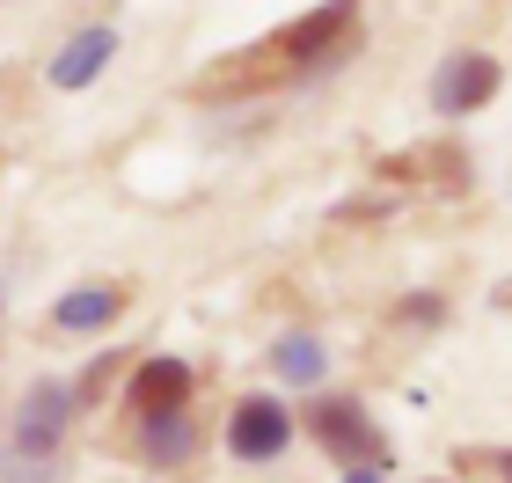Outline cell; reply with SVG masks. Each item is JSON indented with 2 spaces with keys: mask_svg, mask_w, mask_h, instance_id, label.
I'll use <instances>...</instances> for the list:
<instances>
[{
  "mask_svg": "<svg viewBox=\"0 0 512 483\" xmlns=\"http://www.w3.org/2000/svg\"><path fill=\"white\" fill-rule=\"evenodd\" d=\"M66 418H74V396H66L59 381H37L30 396L15 403V462H30V454H52Z\"/></svg>",
  "mask_w": 512,
  "mask_h": 483,
  "instance_id": "obj_3",
  "label": "cell"
},
{
  "mask_svg": "<svg viewBox=\"0 0 512 483\" xmlns=\"http://www.w3.org/2000/svg\"><path fill=\"white\" fill-rule=\"evenodd\" d=\"M352 22H359L352 8H315V15H300L293 30H278L264 52H271V59H286V66H322V59L337 52V44H352Z\"/></svg>",
  "mask_w": 512,
  "mask_h": 483,
  "instance_id": "obj_2",
  "label": "cell"
},
{
  "mask_svg": "<svg viewBox=\"0 0 512 483\" xmlns=\"http://www.w3.org/2000/svg\"><path fill=\"white\" fill-rule=\"evenodd\" d=\"M118 308H125V293H118V286H74V293H66V301L52 308V322L81 337V330H103V322L118 315Z\"/></svg>",
  "mask_w": 512,
  "mask_h": 483,
  "instance_id": "obj_8",
  "label": "cell"
},
{
  "mask_svg": "<svg viewBox=\"0 0 512 483\" xmlns=\"http://www.w3.org/2000/svg\"><path fill=\"white\" fill-rule=\"evenodd\" d=\"M110 59H118V30H110V22H88L81 37H66L52 52V88H88Z\"/></svg>",
  "mask_w": 512,
  "mask_h": 483,
  "instance_id": "obj_5",
  "label": "cell"
},
{
  "mask_svg": "<svg viewBox=\"0 0 512 483\" xmlns=\"http://www.w3.org/2000/svg\"><path fill=\"white\" fill-rule=\"evenodd\" d=\"M491 96H498V59H491V52H454V59H439V74H432V110H439V118L483 110Z\"/></svg>",
  "mask_w": 512,
  "mask_h": 483,
  "instance_id": "obj_1",
  "label": "cell"
},
{
  "mask_svg": "<svg viewBox=\"0 0 512 483\" xmlns=\"http://www.w3.org/2000/svg\"><path fill=\"white\" fill-rule=\"evenodd\" d=\"M286 440H293V418H286V403H278V396L235 403V418H227V447H235L242 462H271V454H286Z\"/></svg>",
  "mask_w": 512,
  "mask_h": 483,
  "instance_id": "obj_4",
  "label": "cell"
},
{
  "mask_svg": "<svg viewBox=\"0 0 512 483\" xmlns=\"http://www.w3.org/2000/svg\"><path fill=\"white\" fill-rule=\"evenodd\" d=\"M505 483H512V454H505Z\"/></svg>",
  "mask_w": 512,
  "mask_h": 483,
  "instance_id": "obj_15",
  "label": "cell"
},
{
  "mask_svg": "<svg viewBox=\"0 0 512 483\" xmlns=\"http://www.w3.org/2000/svg\"><path fill=\"white\" fill-rule=\"evenodd\" d=\"M491 308H512V279H498V286H491Z\"/></svg>",
  "mask_w": 512,
  "mask_h": 483,
  "instance_id": "obj_14",
  "label": "cell"
},
{
  "mask_svg": "<svg viewBox=\"0 0 512 483\" xmlns=\"http://www.w3.org/2000/svg\"><path fill=\"white\" fill-rule=\"evenodd\" d=\"M183 396H191V366H183V359H147V366L132 374V403H139V418L183 410Z\"/></svg>",
  "mask_w": 512,
  "mask_h": 483,
  "instance_id": "obj_7",
  "label": "cell"
},
{
  "mask_svg": "<svg viewBox=\"0 0 512 483\" xmlns=\"http://www.w3.org/2000/svg\"><path fill=\"white\" fill-rule=\"evenodd\" d=\"M344 483H388L381 469H344Z\"/></svg>",
  "mask_w": 512,
  "mask_h": 483,
  "instance_id": "obj_13",
  "label": "cell"
},
{
  "mask_svg": "<svg viewBox=\"0 0 512 483\" xmlns=\"http://www.w3.org/2000/svg\"><path fill=\"white\" fill-rule=\"evenodd\" d=\"M198 447V425L183 418V410H161V418H147V432H139V454H147L154 469H169V462H183V454Z\"/></svg>",
  "mask_w": 512,
  "mask_h": 483,
  "instance_id": "obj_9",
  "label": "cell"
},
{
  "mask_svg": "<svg viewBox=\"0 0 512 483\" xmlns=\"http://www.w3.org/2000/svg\"><path fill=\"white\" fill-rule=\"evenodd\" d=\"M315 432H322V447H330V454H366V469H381V454H388L359 403H322L315 410Z\"/></svg>",
  "mask_w": 512,
  "mask_h": 483,
  "instance_id": "obj_6",
  "label": "cell"
},
{
  "mask_svg": "<svg viewBox=\"0 0 512 483\" xmlns=\"http://www.w3.org/2000/svg\"><path fill=\"white\" fill-rule=\"evenodd\" d=\"M15 483H52V469H30V462H15Z\"/></svg>",
  "mask_w": 512,
  "mask_h": 483,
  "instance_id": "obj_12",
  "label": "cell"
},
{
  "mask_svg": "<svg viewBox=\"0 0 512 483\" xmlns=\"http://www.w3.org/2000/svg\"><path fill=\"white\" fill-rule=\"evenodd\" d=\"M403 322H439V301H432V293H410V301H403Z\"/></svg>",
  "mask_w": 512,
  "mask_h": 483,
  "instance_id": "obj_11",
  "label": "cell"
},
{
  "mask_svg": "<svg viewBox=\"0 0 512 483\" xmlns=\"http://www.w3.org/2000/svg\"><path fill=\"white\" fill-rule=\"evenodd\" d=\"M278 374H286V388H315L322 374H330V352H322V337H308V330L278 337Z\"/></svg>",
  "mask_w": 512,
  "mask_h": 483,
  "instance_id": "obj_10",
  "label": "cell"
}]
</instances>
